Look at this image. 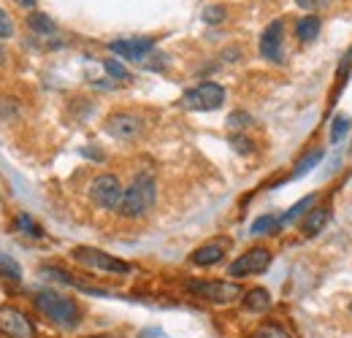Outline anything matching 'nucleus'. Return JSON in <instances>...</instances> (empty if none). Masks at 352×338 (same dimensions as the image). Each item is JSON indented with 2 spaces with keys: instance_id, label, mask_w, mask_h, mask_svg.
Masks as SVG:
<instances>
[{
  "instance_id": "nucleus-1",
  "label": "nucleus",
  "mask_w": 352,
  "mask_h": 338,
  "mask_svg": "<svg viewBox=\"0 0 352 338\" xmlns=\"http://www.w3.org/2000/svg\"><path fill=\"white\" fill-rule=\"evenodd\" d=\"M155 201H157V184H155L152 173H138V176L133 179L131 187L125 190L117 214H120V216H128V219L144 216V214L155 206Z\"/></svg>"
},
{
  "instance_id": "nucleus-2",
  "label": "nucleus",
  "mask_w": 352,
  "mask_h": 338,
  "mask_svg": "<svg viewBox=\"0 0 352 338\" xmlns=\"http://www.w3.org/2000/svg\"><path fill=\"white\" fill-rule=\"evenodd\" d=\"M33 303H36V308L44 314L46 319H52L54 325H60V328H76L79 322H82V311H79V306L71 300V297L60 295V293H52V290H44V293H38V295L33 297Z\"/></svg>"
},
{
  "instance_id": "nucleus-3",
  "label": "nucleus",
  "mask_w": 352,
  "mask_h": 338,
  "mask_svg": "<svg viewBox=\"0 0 352 338\" xmlns=\"http://www.w3.org/2000/svg\"><path fill=\"white\" fill-rule=\"evenodd\" d=\"M71 257L76 262H82L85 268H92V271H103V273H131V262L114 257V254L103 252V249H95V247H74L71 249Z\"/></svg>"
},
{
  "instance_id": "nucleus-4",
  "label": "nucleus",
  "mask_w": 352,
  "mask_h": 338,
  "mask_svg": "<svg viewBox=\"0 0 352 338\" xmlns=\"http://www.w3.org/2000/svg\"><path fill=\"white\" fill-rule=\"evenodd\" d=\"M182 109L187 111H217L225 103V87L217 82H204L182 95Z\"/></svg>"
},
{
  "instance_id": "nucleus-5",
  "label": "nucleus",
  "mask_w": 352,
  "mask_h": 338,
  "mask_svg": "<svg viewBox=\"0 0 352 338\" xmlns=\"http://www.w3.org/2000/svg\"><path fill=\"white\" fill-rule=\"evenodd\" d=\"M122 195H125V190H122L120 179L111 176V173H100V176H95L92 184H89V198H92V203L100 206V209H106V212H117L120 203H122Z\"/></svg>"
},
{
  "instance_id": "nucleus-6",
  "label": "nucleus",
  "mask_w": 352,
  "mask_h": 338,
  "mask_svg": "<svg viewBox=\"0 0 352 338\" xmlns=\"http://www.w3.org/2000/svg\"><path fill=\"white\" fill-rule=\"evenodd\" d=\"M187 290L195 293L198 297H206L217 306H228L236 297H241V287L236 282H187Z\"/></svg>"
},
{
  "instance_id": "nucleus-7",
  "label": "nucleus",
  "mask_w": 352,
  "mask_h": 338,
  "mask_svg": "<svg viewBox=\"0 0 352 338\" xmlns=\"http://www.w3.org/2000/svg\"><path fill=\"white\" fill-rule=\"evenodd\" d=\"M0 336L3 338H36V328L25 311L16 306H0Z\"/></svg>"
},
{
  "instance_id": "nucleus-8",
  "label": "nucleus",
  "mask_w": 352,
  "mask_h": 338,
  "mask_svg": "<svg viewBox=\"0 0 352 338\" xmlns=\"http://www.w3.org/2000/svg\"><path fill=\"white\" fill-rule=\"evenodd\" d=\"M271 265V252L265 247H255V249H247L244 254H239L230 268H228V276H252V273H263L265 268Z\"/></svg>"
},
{
  "instance_id": "nucleus-9",
  "label": "nucleus",
  "mask_w": 352,
  "mask_h": 338,
  "mask_svg": "<svg viewBox=\"0 0 352 338\" xmlns=\"http://www.w3.org/2000/svg\"><path fill=\"white\" fill-rule=\"evenodd\" d=\"M144 130V120L133 111H114L106 117V133L120 141H131Z\"/></svg>"
},
{
  "instance_id": "nucleus-10",
  "label": "nucleus",
  "mask_w": 352,
  "mask_h": 338,
  "mask_svg": "<svg viewBox=\"0 0 352 338\" xmlns=\"http://www.w3.org/2000/svg\"><path fill=\"white\" fill-rule=\"evenodd\" d=\"M282 43H285V22L282 19H274L268 22V27L261 36V54H263L268 63H282Z\"/></svg>"
},
{
  "instance_id": "nucleus-11",
  "label": "nucleus",
  "mask_w": 352,
  "mask_h": 338,
  "mask_svg": "<svg viewBox=\"0 0 352 338\" xmlns=\"http://www.w3.org/2000/svg\"><path fill=\"white\" fill-rule=\"evenodd\" d=\"M228 249H230V238H212V241L201 244L195 252L190 254V260L198 268H209V265H217Z\"/></svg>"
},
{
  "instance_id": "nucleus-12",
  "label": "nucleus",
  "mask_w": 352,
  "mask_h": 338,
  "mask_svg": "<svg viewBox=\"0 0 352 338\" xmlns=\"http://www.w3.org/2000/svg\"><path fill=\"white\" fill-rule=\"evenodd\" d=\"M109 49L114 54H120L122 60H133V63H141L152 49H155V38H120V41H111Z\"/></svg>"
},
{
  "instance_id": "nucleus-13",
  "label": "nucleus",
  "mask_w": 352,
  "mask_h": 338,
  "mask_svg": "<svg viewBox=\"0 0 352 338\" xmlns=\"http://www.w3.org/2000/svg\"><path fill=\"white\" fill-rule=\"evenodd\" d=\"M328 219H331V212L328 209H311V212L304 214V222H301V230H304V236H317L325 225H328Z\"/></svg>"
},
{
  "instance_id": "nucleus-14",
  "label": "nucleus",
  "mask_w": 352,
  "mask_h": 338,
  "mask_svg": "<svg viewBox=\"0 0 352 338\" xmlns=\"http://www.w3.org/2000/svg\"><path fill=\"white\" fill-rule=\"evenodd\" d=\"M244 308L247 311H252V314H263L271 308V295H268V290L263 287H252V290H247L244 293Z\"/></svg>"
},
{
  "instance_id": "nucleus-15",
  "label": "nucleus",
  "mask_w": 352,
  "mask_h": 338,
  "mask_svg": "<svg viewBox=\"0 0 352 338\" xmlns=\"http://www.w3.org/2000/svg\"><path fill=\"white\" fill-rule=\"evenodd\" d=\"M320 27H322V19L314 16V14H309V16H301V19L296 22V36L304 43H309L320 36Z\"/></svg>"
},
{
  "instance_id": "nucleus-16",
  "label": "nucleus",
  "mask_w": 352,
  "mask_h": 338,
  "mask_svg": "<svg viewBox=\"0 0 352 338\" xmlns=\"http://www.w3.org/2000/svg\"><path fill=\"white\" fill-rule=\"evenodd\" d=\"M322 157H325V152H322V149H311V152H307V155L296 163V168H293V179H301V176L311 173V170L322 163Z\"/></svg>"
},
{
  "instance_id": "nucleus-17",
  "label": "nucleus",
  "mask_w": 352,
  "mask_h": 338,
  "mask_svg": "<svg viewBox=\"0 0 352 338\" xmlns=\"http://www.w3.org/2000/svg\"><path fill=\"white\" fill-rule=\"evenodd\" d=\"M16 230L22 236H30V238H44V227L30 216V214H16Z\"/></svg>"
},
{
  "instance_id": "nucleus-18",
  "label": "nucleus",
  "mask_w": 352,
  "mask_h": 338,
  "mask_svg": "<svg viewBox=\"0 0 352 338\" xmlns=\"http://www.w3.org/2000/svg\"><path fill=\"white\" fill-rule=\"evenodd\" d=\"M314 201H317L314 195H307V198H301V201H298V203H296L290 212H285L282 216H279V227H282V225H290V222H296V219H298V216H304L309 209H314Z\"/></svg>"
},
{
  "instance_id": "nucleus-19",
  "label": "nucleus",
  "mask_w": 352,
  "mask_h": 338,
  "mask_svg": "<svg viewBox=\"0 0 352 338\" xmlns=\"http://www.w3.org/2000/svg\"><path fill=\"white\" fill-rule=\"evenodd\" d=\"M28 25H30V30H36L38 36H54V22L46 16V14H41V11H33L30 16H28Z\"/></svg>"
},
{
  "instance_id": "nucleus-20",
  "label": "nucleus",
  "mask_w": 352,
  "mask_h": 338,
  "mask_svg": "<svg viewBox=\"0 0 352 338\" xmlns=\"http://www.w3.org/2000/svg\"><path fill=\"white\" fill-rule=\"evenodd\" d=\"M0 276L8 279V282H22V268L14 257L8 254H0Z\"/></svg>"
},
{
  "instance_id": "nucleus-21",
  "label": "nucleus",
  "mask_w": 352,
  "mask_h": 338,
  "mask_svg": "<svg viewBox=\"0 0 352 338\" xmlns=\"http://www.w3.org/2000/svg\"><path fill=\"white\" fill-rule=\"evenodd\" d=\"M276 227H279V216L263 214V216H258V219L252 222L250 233H252V236H265V233H271V230H276Z\"/></svg>"
},
{
  "instance_id": "nucleus-22",
  "label": "nucleus",
  "mask_w": 352,
  "mask_h": 338,
  "mask_svg": "<svg viewBox=\"0 0 352 338\" xmlns=\"http://www.w3.org/2000/svg\"><path fill=\"white\" fill-rule=\"evenodd\" d=\"M255 338H293L282 325H276V322H263L258 330H255Z\"/></svg>"
},
{
  "instance_id": "nucleus-23",
  "label": "nucleus",
  "mask_w": 352,
  "mask_h": 338,
  "mask_svg": "<svg viewBox=\"0 0 352 338\" xmlns=\"http://www.w3.org/2000/svg\"><path fill=\"white\" fill-rule=\"evenodd\" d=\"M103 68H106V74H109L111 79H120V82H128V79H131V71H128L120 60H111V57H109V60H103Z\"/></svg>"
},
{
  "instance_id": "nucleus-24",
  "label": "nucleus",
  "mask_w": 352,
  "mask_h": 338,
  "mask_svg": "<svg viewBox=\"0 0 352 338\" xmlns=\"http://www.w3.org/2000/svg\"><path fill=\"white\" fill-rule=\"evenodd\" d=\"M225 16H228V8H225V5H206V8L201 11V19H204L206 25H220Z\"/></svg>"
},
{
  "instance_id": "nucleus-25",
  "label": "nucleus",
  "mask_w": 352,
  "mask_h": 338,
  "mask_svg": "<svg viewBox=\"0 0 352 338\" xmlns=\"http://www.w3.org/2000/svg\"><path fill=\"white\" fill-rule=\"evenodd\" d=\"M347 133H350V120L339 114V117L333 120V127H331V144H339V141H342Z\"/></svg>"
},
{
  "instance_id": "nucleus-26",
  "label": "nucleus",
  "mask_w": 352,
  "mask_h": 338,
  "mask_svg": "<svg viewBox=\"0 0 352 338\" xmlns=\"http://www.w3.org/2000/svg\"><path fill=\"white\" fill-rule=\"evenodd\" d=\"M230 146H233L239 155H252V152H255V144H252L247 135H239V133L230 135Z\"/></svg>"
},
{
  "instance_id": "nucleus-27",
  "label": "nucleus",
  "mask_w": 352,
  "mask_h": 338,
  "mask_svg": "<svg viewBox=\"0 0 352 338\" xmlns=\"http://www.w3.org/2000/svg\"><path fill=\"white\" fill-rule=\"evenodd\" d=\"M252 125V117L247 114V111H233L230 117H228V127L230 130H244V127Z\"/></svg>"
},
{
  "instance_id": "nucleus-28",
  "label": "nucleus",
  "mask_w": 352,
  "mask_h": 338,
  "mask_svg": "<svg viewBox=\"0 0 352 338\" xmlns=\"http://www.w3.org/2000/svg\"><path fill=\"white\" fill-rule=\"evenodd\" d=\"M14 36V22H11V16L0 8V41H6V38H11Z\"/></svg>"
},
{
  "instance_id": "nucleus-29",
  "label": "nucleus",
  "mask_w": 352,
  "mask_h": 338,
  "mask_svg": "<svg viewBox=\"0 0 352 338\" xmlns=\"http://www.w3.org/2000/svg\"><path fill=\"white\" fill-rule=\"evenodd\" d=\"M333 0H296V5L298 8H304V11H320V8H328Z\"/></svg>"
},
{
  "instance_id": "nucleus-30",
  "label": "nucleus",
  "mask_w": 352,
  "mask_h": 338,
  "mask_svg": "<svg viewBox=\"0 0 352 338\" xmlns=\"http://www.w3.org/2000/svg\"><path fill=\"white\" fill-rule=\"evenodd\" d=\"M135 338H171V336L166 330H160V328H144Z\"/></svg>"
},
{
  "instance_id": "nucleus-31",
  "label": "nucleus",
  "mask_w": 352,
  "mask_h": 338,
  "mask_svg": "<svg viewBox=\"0 0 352 338\" xmlns=\"http://www.w3.org/2000/svg\"><path fill=\"white\" fill-rule=\"evenodd\" d=\"M14 3H19L22 8H33L36 5V0H14Z\"/></svg>"
},
{
  "instance_id": "nucleus-32",
  "label": "nucleus",
  "mask_w": 352,
  "mask_h": 338,
  "mask_svg": "<svg viewBox=\"0 0 352 338\" xmlns=\"http://www.w3.org/2000/svg\"><path fill=\"white\" fill-rule=\"evenodd\" d=\"M3 60H6V54H3V46H0V63H3Z\"/></svg>"
},
{
  "instance_id": "nucleus-33",
  "label": "nucleus",
  "mask_w": 352,
  "mask_h": 338,
  "mask_svg": "<svg viewBox=\"0 0 352 338\" xmlns=\"http://www.w3.org/2000/svg\"><path fill=\"white\" fill-rule=\"evenodd\" d=\"M89 338H114V336H89Z\"/></svg>"
},
{
  "instance_id": "nucleus-34",
  "label": "nucleus",
  "mask_w": 352,
  "mask_h": 338,
  "mask_svg": "<svg viewBox=\"0 0 352 338\" xmlns=\"http://www.w3.org/2000/svg\"><path fill=\"white\" fill-rule=\"evenodd\" d=\"M350 60H352V46H350Z\"/></svg>"
},
{
  "instance_id": "nucleus-35",
  "label": "nucleus",
  "mask_w": 352,
  "mask_h": 338,
  "mask_svg": "<svg viewBox=\"0 0 352 338\" xmlns=\"http://www.w3.org/2000/svg\"><path fill=\"white\" fill-rule=\"evenodd\" d=\"M350 314H352V300H350Z\"/></svg>"
},
{
  "instance_id": "nucleus-36",
  "label": "nucleus",
  "mask_w": 352,
  "mask_h": 338,
  "mask_svg": "<svg viewBox=\"0 0 352 338\" xmlns=\"http://www.w3.org/2000/svg\"><path fill=\"white\" fill-rule=\"evenodd\" d=\"M0 254H3V252H0Z\"/></svg>"
}]
</instances>
